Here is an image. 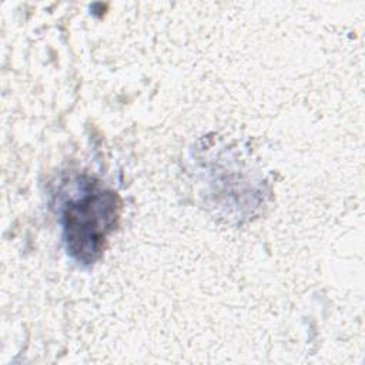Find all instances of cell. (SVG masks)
<instances>
[{
	"mask_svg": "<svg viewBox=\"0 0 365 365\" xmlns=\"http://www.w3.org/2000/svg\"><path fill=\"white\" fill-rule=\"evenodd\" d=\"M121 212L118 194L91 177H78L60 207L63 238L68 255L91 265L103 255Z\"/></svg>",
	"mask_w": 365,
	"mask_h": 365,
	"instance_id": "cell-1",
	"label": "cell"
}]
</instances>
